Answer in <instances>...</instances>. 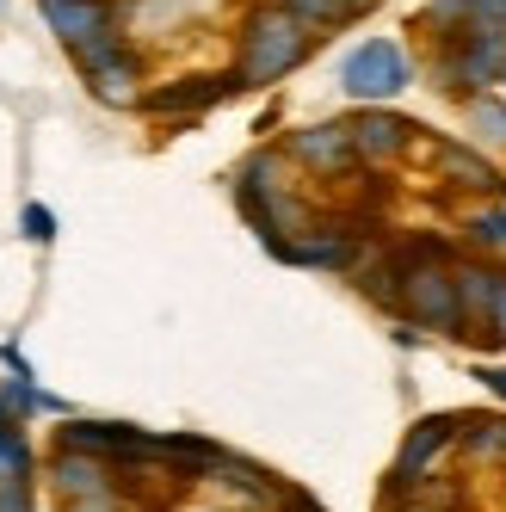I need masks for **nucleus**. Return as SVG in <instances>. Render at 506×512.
I'll return each instance as SVG.
<instances>
[{
	"label": "nucleus",
	"mask_w": 506,
	"mask_h": 512,
	"mask_svg": "<svg viewBox=\"0 0 506 512\" xmlns=\"http://www.w3.org/2000/svg\"><path fill=\"white\" fill-rule=\"evenodd\" d=\"M476 383L500 401V408H506V364H476Z\"/></svg>",
	"instance_id": "393cba45"
},
{
	"label": "nucleus",
	"mask_w": 506,
	"mask_h": 512,
	"mask_svg": "<svg viewBox=\"0 0 506 512\" xmlns=\"http://www.w3.org/2000/svg\"><path fill=\"white\" fill-rule=\"evenodd\" d=\"M13 426H25V420H19V414L7 408V395H0V432H13Z\"/></svg>",
	"instance_id": "c85d7f7f"
},
{
	"label": "nucleus",
	"mask_w": 506,
	"mask_h": 512,
	"mask_svg": "<svg viewBox=\"0 0 506 512\" xmlns=\"http://www.w3.org/2000/svg\"><path fill=\"white\" fill-rule=\"evenodd\" d=\"M457 303H463V340H482V346H506V266L482 260V253H457Z\"/></svg>",
	"instance_id": "20e7f679"
},
{
	"label": "nucleus",
	"mask_w": 506,
	"mask_h": 512,
	"mask_svg": "<svg viewBox=\"0 0 506 512\" xmlns=\"http://www.w3.org/2000/svg\"><path fill=\"white\" fill-rule=\"evenodd\" d=\"M38 13H44V25L56 31V44L68 50V56H81V50H93V44H105V38H124V7L118 0H38Z\"/></svg>",
	"instance_id": "9d476101"
},
{
	"label": "nucleus",
	"mask_w": 506,
	"mask_h": 512,
	"mask_svg": "<svg viewBox=\"0 0 506 512\" xmlns=\"http://www.w3.org/2000/svg\"><path fill=\"white\" fill-rule=\"evenodd\" d=\"M278 512H328V506H321V500H309L303 488H291V500H284Z\"/></svg>",
	"instance_id": "cd10ccee"
},
{
	"label": "nucleus",
	"mask_w": 506,
	"mask_h": 512,
	"mask_svg": "<svg viewBox=\"0 0 506 512\" xmlns=\"http://www.w3.org/2000/svg\"><path fill=\"white\" fill-rule=\"evenodd\" d=\"M284 266H309V272H358L371 260V241H365V229L358 223H321L315 235H303V241H291L278 253Z\"/></svg>",
	"instance_id": "9b49d317"
},
{
	"label": "nucleus",
	"mask_w": 506,
	"mask_h": 512,
	"mask_svg": "<svg viewBox=\"0 0 506 512\" xmlns=\"http://www.w3.org/2000/svg\"><path fill=\"white\" fill-rule=\"evenodd\" d=\"M62 512H130L118 494H105V500H81V506H62Z\"/></svg>",
	"instance_id": "bb28decb"
},
{
	"label": "nucleus",
	"mask_w": 506,
	"mask_h": 512,
	"mask_svg": "<svg viewBox=\"0 0 506 512\" xmlns=\"http://www.w3.org/2000/svg\"><path fill=\"white\" fill-rule=\"evenodd\" d=\"M469 38L506 44V0H469Z\"/></svg>",
	"instance_id": "412c9836"
},
{
	"label": "nucleus",
	"mask_w": 506,
	"mask_h": 512,
	"mask_svg": "<svg viewBox=\"0 0 506 512\" xmlns=\"http://www.w3.org/2000/svg\"><path fill=\"white\" fill-rule=\"evenodd\" d=\"M500 75H506V44L469 38V31L451 38V44H432V56H426V81L439 93H451L457 105L488 93V87H500Z\"/></svg>",
	"instance_id": "39448f33"
},
{
	"label": "nucleus",
	"mask_w": 506,
	"mask_h": 512,
	"mask_svg": "<svg viewBox=\"0 0 506 512\" xmlns=\"http://www.w3.org/2000/svg\"><path fill=\"white\" fill-rule=\"evenodd\" d=\"M457 451L476 469H506V414H463Z\"/></svg>",
	"instance_id": "a211bd4d"
},
{
	"label": "nucleus",
	"mask_w": 506,
	"mask_h": 512,
	"mask_svg": "<svg viewBox=\"0 0 506 512\" xmlns=\"http://www.w3.org/2000/svg\"><path fill=\"white\" fill-rule=\"evenodd\" d=\"M247 93L235 68H223V75H186V81H167V87H149V99H142V112H155V118H204L210 105H223Z\"/></svg>",
	"instance_id": "f8f14e48"
},
{
	"label": "nucleus",
	"mask_w": 506,
	"mask_h": 512,
	"mask_svg": "<svg viewBox=\"0 0 506 512\" xmlns=\"http://www.w3.org/2000/svg\"><path fill=\"white\" fill-rule=\"evenodd\" d=\"M0 512H38V494H31V482H0Z\"/></svg>",
	"instance_id": "b1692460"
},
{
	"label": "nucleus",
	"mask_w": 506,
	"mask_h": 512,
	"mask_svg": "<svg viewBox=\"0 0 506 512\" xmlns=\"http://www.w3.org/2000/svg\"><path fill=\"white\" fill-rule=\"evenodd\" d=\"M284 161L315 173V179H346L358 173V149H352V130L346 118H321V124H303V130H284Z\"/></svg>",
	"instance_id": "6e6552de"
},
{
	"label": "nucleus",
	"mask_w": 506,
	"mask_h": 512,
	"mask_svg": "<svg viewBox=\"0 0 506 512\" xmlns=\"http://www.w3.org/2000/svg\"><path fill=\"white\" fill-rule=\"evenodd\" d=\"M500 87H506V75H500Z\"/></svg>",
	"instance_id": "c756f323"
},
{
	"label": "nucleus",
	"mask_w": 506,
	"mask_h": 512,
	"mask_svg": "<svg viewBox=\"0 0 506 512\" xmlns=\"http://www.w3.org/2000/svg\"><path fill=\"white\" fill-rule=\"evenodd\" d=\"M161 463L179 475V482H216V469L229 463V451L216 438H198V432H167L161 438Z\"/></svg>",
	"instance_id": "2eb2a0df"
},
{
	"label": "nucleus",
	"mask_w": 506,
	"mask_h": 512,
	"mask_svg": "<svg viewBox=\"0 0 506 512\" xmlns=\"http://www.w3.org/2000/svg\"><path fill=\"white\" fill-rule=\"evenodd\" d=\"M309 56H315V31L291 7H278V0L247 7V19L235 31V75H241V87H278V81H291Z\"/></svg>",
	"instance_id": "f257e3e1"
},
{
	"label": "nucleus",
	"mask_w": 506,
	"mask_h": 512,
	"mask_svg": "<svg viewBox=\"0 0 506 512\" xmlns=\"http://www.w3.org/2000/svg\"><path fill=\"white\" fill-rule=\"evenodd\" d=\"M38 475H44V463H38V451H31L25 426L0 432V482H38Z\"/></svg>",
	"instance_id": "aec40b11"
},
{
	"label": "nucleus",
	"mask_w": 506,
	"mask_h": 512,
	"mask_svg": "<svg viewBox=\"0 0 506 512\" xmlns=\"http://www.w3.org/2000/svg\"><path fill=\"white\" fill-rule=\"evenodd\" d=\"M278 7H291V13H297L309 31H315V38H321V31H334V25H346L334 0H278Z\"/></svg>",
	"instance_id": "5701e85b"
},
{
	"label": "nucleus",
	"mask_w": 506,
	"mask_h": 512,
	"mask_svg": "<svg viewBox=\"0 0 506 512\" xmlns=\"http://www.w3.org/2000/svg\"><path fill=\"white\" fill-rule=\"evenodd\" d=\"M56 451H87V457H105V463L136 475V469L161 463V438L130 426V420H62L56 426Z\"/></svg>",
	"instance_id": "423d86ee"
},
{
	"label": "nucleus",
	"mask_w": 506,
	"mask_h": 512,
	"mask_svg": "<svg viewBox=\"0 0 506 512\" xmlns=\"http://www.w3.org/2000/svg\"><path fill=\"white\" fill-rule=\"evenodd\" d=\"M414 87V62L395 38H365L340 56V93L352 105H395Z\"/></svg>",
	"instance_id": "7ed1b4c3"
},
{
	"label": "nucleus",
	"mask_w": 506,
	"mask_h": 512,
	"mask_svg": "<svg viewBox=\"0 0 506 512\" xmlns=\"http://www.w3.org/2000/svg\"><path fill=\"white\" fill-rule=\"evenodd\" d=\"M457 235H463V253H482V260H500L506 266V192L469 204L457 216Z\"/></svg>",
	"instance_id": "dca6fc26"
},
{
	"label": "nucleus",
	"mask_w": 506,
	"mask_h": 512,
	"mask_svg": "<svg viewBox=\"0 0 506 512\" xmlns=\"http://www.w3.org/2000/svg\"><path fill=\"white\" fill-rule=\"evenodd\" d=\"M118 463H105V457H87V451H50L44 457V482L62 494V506H81V500H105V494H118Z\"/></svg>",
	"instance_id": "ddd939ff"
},
{
	"label": "nucleus",
	"mask_w": 506,
	"mask_h": 512,
	"mask_svg": "<svg viewBox=\"0 0 506 512\" xmlns=\"http://www.w3.org/2000/svg\"><path fill=\"white\" fill-rule=\"evenodd\" d=\"M457 247L439 241V235H414V272H408V290H402V321L408 327H426L439 340H463V303H457Z\"/></svg>",
	"instance_id": "f03ea898"
},
{
	"label": "nucleus",
	"mask_w": 506,
	"mask_h": 512,
	"mask_svg": "<svg viewBox=\"0 0 506 512\" xmlns=\"http://www.w3.org/2000/svg\"><path fill=\"white\" fill-rule=\"evenodd\" d=\"M346 130H352L358 167H395L402 155L420 149V124L402 118L395 105H358V112L346 118Z\"/></svg>",
	"instance_id": "1a4fd4ad"
},
{
	"label": "nucleus",
	"mask_w": 506,
	"mask_h": 512,
	"mask_svg": "<svg viewBox=\"0 0 506 512\" xmlns=\"http://www.w3.org/2000/svg\"><path fill=\"white\" fill-rule=\"evenodd\" d=\"M432 173L457 192H476V198H500L506 192V173L476 149V142H432Z\"/></svg>",
	"instance_id": "4468645a"
},
{
	"label": "nucleus",
	"mask_w": 506,
	"mask_h": 512,
	"mask_svg": "<svg viewBox=\"0 0 506 512\" xmlns=\"http://www.w3.org/2000/svg\"><path fill=\"white\" fill-rule=\"evenodd\" d=\"M19 235H25L31 247H50V241H56V210L31 198V204L19 210Z\"/></svg>",
	"instance_id": "4be33fe9"
},
{
	"label": "nucleus",
	"mask_w": 506,
	"mask_h": 512,
	"mask_svg": "<svg viewBox=\"0 0 506 512\" xmlns=\"http://www.w3.org/2000/svg\"><path fill=\"white\" fill-rule=\"evenodd\" d=\"M463 142H476L482 155H500L506 149V93L500 87L463 99Z\"/></svg>",
	"instance_id": "f3484780"
},
{
	"label": "nucleus",
	"mask_w": 506,
	"mask_h": 512,
	"mask_svg": "<svg viewBox=\"0 0 506 512\" xmlns=\"http://www.w3.org/2000/svg\"><path fill=\"white\" fill-rule=\"evenodd\" d=\"M334 7H340V19L352 25V19H365V13H377V7H383V0H334Z\"/></svg>",
	"instance_id": "a878e982"
},
{
	"label": "nucleus",
	"mask_w": 506,
	"mask_h": 512,
	"mask_svg": "<svg viewBox=\"0 0 506 512\" xmlns=\"http://www.w3.org/2000/svg\"><path fill=\"white\" fill-rule=\"evenodd\" d=\"M414 31H426L432 44H451L469 31V0H426V7L414 13Z\"/></svg>",
	"instance_id": "6ab92c4d"
},
{
	"label": "nucleus",
	"mask_w": 506,
	"mask_h": 512,
	"mask_svg": "<svg viewBox=\"0 0 506 512\" xmlns=\"http://www.w3.org/2000/svg\"><path fill=\"white\" fill-rule=\"evenodd\" d=\"M81 81L99 105H112V112H142V99H149V87H142V56L124 44V38H105L93 50L75 56Z\"/></svg>",
	"instance_id": "0eeeda50"
}]
</instances>
